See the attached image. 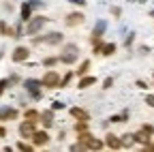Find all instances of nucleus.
<instances>
[{
	"label": "nucleus",
	"mask_w": 154,
	"mask_h": 152,
	"mask_svg": "<svg viewBox=\"0 0 154 152\" xmlns=\"http://www.w3.org/2000/svg\"><path fill=\"white\" fill-rule=\"evenodd\" d=\"M38 116H41V111H36V109H26L24 111V118L32 120V122H38Z\"/></svg>",
	"instance_id": "412c9836"
},
{
	"label": "nucleus",
	"mask_w": 154,
	"mask_h": 152,
	"mask_svg": "<svg viewBox=\"0 0 154 152\" xmlns=\"http://www.w3.org/2000/svg\"><path fill=\"white\" fill-rule=\"evenodd\" d=\"M135 86H137V88H141V90H143V88H148V84H146V82H141V79H137V82H135Z\"/></svg>",
	"instance_id": "4c0bfd02"
},
{
	"label": "nucleus",
	"mask_w": 154,
	"mask_h": 152,
	"mask_svg": "<svg viewBox=\"0 0 154 152\" xmlns=\"http://www.w3.org/2000/svg\"><path fill=\"white\" fill-rule=\"evenodd\" d=\"M58 62H60V58H56V56H47V58L43 60V67H56Z\"/></svg>",
	"instance_id": "bb28decb"
},
{
	"label": "nucleus",
	"mask_w": 154,
	"mask_h": 152,
	"mask_svg": "<svg viewBox=\"0 0 154 152\" xmlns=\"http://www.w3.org/2000/svg\"><path fill=\"white\" fill-rule=\"evenodd\" d=\"M133 41H135V32H128L126 41H124V45H126V47H131V45H133Z\"/></svg>",
	"instance_id": "c756f323"
},
{
	"label": "nucleus",
	"mask_w": 154,
	"mask_h": 152,
	"mask_svg": "<svg viewBox=\"0 0 154 152\" xmlns=\"http://www.w3.org/2000/svg\"><path fill=\"white\" fill-rule=\"evenodd\" d=\"M34 148H41V146H47L49 144V133L47 131H34V135L30 137Z\"/></svg>",
	"instance_id": "423d86ee"
},
{
	"label": "nucleus",
	"mask_w": 154,
	"mask_h": 152,
	"mask_svg": "<svg viewBox=\"0 0 154 152\" xmlns=\"http://www.w3.org/2000/svg\"><path fill=\"white\" fill-rule=\"evenodd\" d=\"M24 88L30 92V97H32L34 101L43 99V92H41V79H26V82H24Z\"/></svg>",
	"instance_id": "20e7f679"
},
{
	"label": "nucleus",
	"mask_w": 154,
	"mask_h": 152,
	"mask_svg": "<svg viewBox=\"0 0 154 152\" xmlns=\"http://www.w3.org/2000/svg\"><path fill=\"white\" fill-rule=\"evenodd\" d=\"M0 34H5V36H15V28H11L7 22L0 20Z\"/></svg>",
	"instance_id": "aec40b11"
},
{
	"label": "nucleus",
	"mask_w": 154,
	"mask_h": 152,
	"mask_svg": "<svg viewBox=\"0 0 154 152\" xmlns=\"http://www.w3.org/2000/svg\"><path fill=\"white\" fill-rule=\"evenodd\" d=\"M11 86V82L9 79H0V97H2V94L7 92V88Z\"/></svg>",
	"instance_id": "c85d7f7f"
},
{
	"label": "nucleus",
	"mask_w": 154,
	"mask_h": 152,
	"mask_svg": "<svg viewBox=\"0 0 154 152\" xmlns=\"http://www.w3.org/2000/svg\"><path fill=\"white\" fill-rule=\"evenodd\" d=\"M84 20H86V17H84V13H79V11H75V13H69L66 15V20H64V24L66 26H79V24H84Z\"/></svg>",
	"instance_id": "1a4fd4ad"
},
{
	"label": "nucleus",
	"mask_w": 154,
	"mask_h": 152,
	"mask_svg": "<svg viewBox=\"0 0 154 152\" xmlns=\"http://www.w3.org/2000/svg\"><path fill=\"white\" fill-rule=\"evenodd\" d=\"M73 75H75V73H71V71H69V73L64 75V77H60V88H64V86H69V84H71Z\"/></svg>",
	"instance_id": "cd10ccee"
},
{
	"label": "nucleus",
	"mask_w": 154,
	"mask_h": 152,
	"mask_svg": "<svg viewBox=\"0 0 154 152\" xmlns=\"http://www.w3.org/2000/svg\"><path fill=\"white\" fill-rule=\"evenodd\" d=\"M71 5H75V7H84L86 5V0H69Z\"/></svg>",
	"instance_id": "c9c22d12"
},
{
	"label": "nucleus",
	"mask_w": 154,
	"mask_h": 152,
	"mask_svg": "<svg viewBox=\"0 0 154 152\" xmlns=\"http://www.w3.org/2000/svg\"><path fill=\"white\" fill-rule=\"evenodd\" d=\"M17 150H22V152H34V144H26V141H17Z\"/></svg>",
	"instance_id": "a878e982"
},
{
	"label": "nucleus",
	"mask_w": 154,
	"mask_h": 152,
	"mask_svg": "<svg viewBox=\"0 0 154 152\" xmlns=\"http://www.w3.org/2000/svg\"><path fill=\"white\" fill-rule=\"evenodd\" d=\"M120 144H122V148H131L135 144V133H124L120 137Z\"/></svg>",
	"instance_id": "a211bd4d"
},
{
	"label": "nucleus",
	"mask_w": 154,
	"mask_h": 152,
	"mask_svg": "<svg viewBox=\"0 0 154 152\" xmlns=\"http://www.w3.org/2000/svg\"><path fill=\"white\" fill-rule=\"evenodd\" d=\"M28 2H30L32 11H34V9H41V7H43V2H38V0H28Z\"/></svg>",
	"instance_id": "7c9ffc66"
},
{
	"label": "nucleus",
	"mask_w": 154,
	"mask_h": 152,
	"mask_svg": "<svg viewBox=\"0 0 154 152\" xmlns=\"http://www.w3.org/2000/svg\"><path fill=\"white\" fill-rule=\"evenodd\" d=\"M5 135H7V129H5V126H0V137H5Z\"/></svg>",
	"instance_id": "ea45409f"
},
{
	"label": "nucleus",
	"mask_w": 154,
	"mask_h": 152,
	"mask_svg": "<svg viewBox=\"0 0 154 152\" xmlns=\"http://www.w3.org/2000/svg\"><path fill=\"white\" fill-rule=\"evenodd\" d=\"M128 120V111H122V113H116V116L109 118V122H126Z\"/></svg>",
	"instance_id": "5701e85b"
},
{
	"label": "nucleus",
	"mask_w": 154,
	"mask_h": 152,
	"mask_svg": "<svg viewBox=\"0 0 154 152\" xmlns=\"http://www.w3.org/2000/svg\"><path fill=\"white\" fill-rule=\"evenodd\" d=\"M99 54H103V56H113L116 54V43H103V47H101V51Z\"/></svg>",
	"instance_id": "6ab92c4d"
},
{
	"label": "nucleus",
	"mask_w": 154,
	"mask_h": 152,
	"mask_svg": "<svg viewBox=\"0 0 154 152\" xmlns=\"http://www.w3.org/2000/svg\"><path fill=\"white\" fill-rule=\"evenodd\" d=\"M88 71H90V60H84L82 64H79V69H77V75H88Z\"/></svg>",
	"instance_id": "393cba45"
},
{
	"label": "nucleus",
	"mask_w": 154,
	"mask_h": 152,
	"mask_svg": "<svg viewBox=\"0 0 154 152\" xmlns=\"http://www.w3.org/2000/svg\"><path fill=\"white\" fill-rule=\"evenodd\" d=\"M47 22H49V17H43V15H36V17H34V15H32L30 20H28V26H26L24 32H26V34H38V32H41V28H43Z\"/></svg>",
	"instance_id": "f257e3e1"
},
{
	"label": "nucleus",
	"mask_w": 154,
	"mask_h": 152,
	"mask_svg": "<svg viewBox=\"0 0 154 152\" xmlns=\"http://www.w3.org/2000/svg\"><path fill=\"white\" fill-rule=\"evenodd\" d=\"M73 131L77 133V135H79V133H84V131H88V122H86V120H77V124L73 126Z\"/></svg>",
	"instance_id": "b1692460"
},
{
	"label": "nucleus",
	"mask_w": 154,
	"mask_h": 152,
	"mask_svg": "<svg viewBox=\"0 0 154 152\" xmlns=\"http://www.w3.org/2000/svg\"><path fill=\"white\" fill-rule=\"evenodd\" d=\"M146 103H148L150 107H154V94H148V97H146Z\"/></svg>",
	"instance_id": "e433bc0d"
},
{
	"label": "nucleus",
	"mask_w": 154,
	"mask_h": 152,
	"mask_svg": "<svg viewBox=\"0 0 154 152\" xmlns=\"http://www.w3.org/2000/svg\"><path fill=\"white\" fill-rule=\"evenodd\" d=\"M77 56H79V47H77L75 43H69V45H64V49H62L60 62H64V64H73V62L77 60Z\"/></svg>",
	"instance_id": "f03ea898"
},
{
	"label": "nucleus",
	"mask_w": 154,
	"mask_h": 152,
	"mask_svg": "<svg viewBox=\"0 0 154 152\" xmlns=\"http://www.w3.org/2000/svg\"><path fill=\"white\" fill-rule=\"evenodd\" d=\"M41 86H45V88H60V75H58L56 69H49L41 77Z\"/></svg>",
	"instance_id": "7ed1b4c3"
},
{
	"label": "nucleus",
	"mask_w": 154,
	"mask_h": 152,
	"mask_svg": "<svg viewBox=\"0 0 154 152\" xmlns=\"http://www.w3.org/2000/svg\"><path fill=\"white\" fill-rule=\"evenodd\" d=\"M94 84H96V77H92V75H82V79H79V86H77V88L86 90V88H90V86H94Z\"/></svg>",
	"instance_id": "dca6fc26"
},
{
	"label": "nucleus",
	"mask_w": 154,
	"mask_h": 152,
	"mask_svg": "<svg viewBox=\"0 0 154 152\" xmlns=\"http://www.w3.org/2000/svg\"><path fill=\"white\" fill-rule=\"evenodd\" d=\"M105 30H107V24H105V20H99V22L94 24L92 36H103V34H105Z\"/></svg>",
	"instance_id": "f3484780"
},
{
	"label": "nucleus",
	"mask_w": 154,
	"mask_h": 152,
	"mask_svg": "<svg viewBox=\"0 0 154 152\" xmlns=\"http://www.w3.org/2000/svg\"><path fill=\"white\" fill-rule=\"evenodd\" d=\"M19 17H22V22H28L30 17H32V7H30L28 0L22 2V7H19Z\"/></svg>",
	"instance_id": "4468645a"
},
{
	"label": "nucleus",
	"mask_w": 154,
	"mask_h": 152,
	"mask_svg": "<svg viewBox=\"0 0 154 152\" xmlns=\"http://www.w3.org/2000/svg\"><path fill=\"white\" fill-rule=\"evenodd\" d=\"M54 109H45V111H41V116H38V122H41L45 129H51L54 126Z\"/></svg>",
	"instance_id": "9d476101"
},
{
	"label": "nucleus",
	"mask_w": 154,
	"mask_h": 152,
	"mask_svg": "<svg viewBox=\"0 0 154 152\" xmlns=\"http://www.w3.org/2000/svg\"><path fill=\"white\" fill-rule=\"evenodd\" d=\"M41 39H43V43H47V45H60V43L64 41V34H62V32H49V34L41 36Z\"/></svg>",
	"instance_id": "6e6552de"
},
{
	"label": "nucleus",
	"mask_w": 154,
	"mask_h": 152,
	"mask_svg": "<svg viewBox=\"0 0 154 152\" xmlns=\"http://www.w3.org/2000/svg\"><path fill=\"white\" fill-rule=\"evenodd\" d=\"M17 116H19L17 109H13V107H0V120H15Z\"/></svg>",
	"instance_id": "ddd939ff"
},
{
	"label": "nucleus",
	"mask_w": 154,
	"mask_h": 152,
	"mask_svg": "<svg viewBox=\"0 0 154 152\" xmlns=\"http://www.w3.org/2000/svg\"><path fill=\"white\" fill-rule=\"evenodd\" d=\"M9 82H11V84H19V77H17V75H11Z\"/></svg>",
	"instance_id": "58836bf2"
},
{
	"label": "nucleus",
	"mask_w": 154,
	"mask_h": 152,
	"mask_svg": "<svg viewBox=\"0 0 154 152\" xmlns=\"http://www.w3.org/2000/svg\"><path fill=\"white\" fill-rule=\"evenodd\" d=\"M34 131H36V122L26 120V118H24V122H19V135H22L24 139H30L34 135Z\"/></svg>",
	"instance_id": "39448f33"
},
{
	"label": "nucleus",
	"mask_w": 154,
	"mask_h": 152,
	"mask_svg": "<svg viewBox=\"0 0 154 152\" xmlns=\"http://www.w3.org/2000/svg\"><path fill=\"white\" fill-rule=\"evenodd\" d=\"M141 131H146V133H150V135H154V126H152V124H143Z\"/></svg>",
	"instance_id": "473e14b6"
},
{
	"label": "nucleus",
	"mask_w": 154,
	"mask_h": 152,
	"mask_svg": "<svg viewBox=\"0 0 154 152\" xmlns=\"http://www.w3.org/2000/svg\"><path fill=\"white\" fill-rule=\"evenodd\" d=\"M28 56H30V49L24 47V45H19V47L13 49V56H11V58H13V62H26Z\"/></svg>",
	"instance_id": "0eeeda50"
},
{
	"label": "nucleus",
	"mask_w": 154,
	"mask_h": 152,
	"mask_svg": "<svg viewBox=\"0 0 154 152\" xmlns=\"http://www.w3.org/2000/svg\"><path fill=\"white\" fill-rule=\"evenodd\" d=\"M51 109H54V111H58V109H64V103H60V101H54Z\"/></svg>",
	"instance_id": "2f4dec72"
},
{
	"label": "nucleus",
	"mask_w": 154,
	"mask_h": 152,
	"mask_svg": "<svg viewBox=\"0 0 154 152\" xmlns=\"http://www.w3.org/2000/svg\"><path fill=\"white\" fill-rule=\"evenodd\" d=\"M105 146L111 148V150H120V148H122L120 137H118V135H113V133H107V135H105Z\"/></svg>",
	"instance_id": "f8f14e48"
},
{
	"label": "nucleus",
	"mask_w": 154,
	"mask_h": 152,
	"mask_svg": "<svg viewBox=\"0 0 154 152\" xmlns=\"http://www.w3.org/2000/svg\"><path fill=\"white\" fill-rule=\"evenodd\" d=\"M150 139H152V135H150V133H146V131H141V129L135 133V144H143V146H148Z\"/></svg>",
	"instance_id": "2eb2a0df"
},
{
	"label": "nucleus",
	"mask_w": 154,
	"mask_h": 152,
	"mask_svg": "<svg viewBox=\"0 0 154 152\" xmlns=\"http://www.w3.org/2000/svg\"><path fill=\"white\" fill-rule=\"evenodd\" d=\"M69 113H71V118H75V120H86V122H90V113H88L86 109H82V107H71Z\"/></svg>",
	"instance_id": "9b49d317"
},
{
	"label": "nucleus",
	"mask_w": 154,
	"mask_h": 152,
	"mask_svg": "<svg viewBox=\"0 0 154 152\" xmlns=\"http://www.w3.org/2000/svg\"><path fill=\"white\" fill-rule=\"evenodd\" d=\"M113 86V77H107V79H103V88H111Z\"/></svg>",
	"instance_id": "72a5a7b5"
},
{
	"label": "nucleus",
	"mask_w": 154,
	"mask_h": 152,
	"mask_svg": "<svg viewBox=\"0 0 154 152\" xmlns=\"http://www.w3.org/2000/svg\"><path fill=\"white\" fill-rule=\"evenodd\" d=\"M71 152H88V146H86L84 141L77 139L75 144H71Z\"/></svg>",
	"instance_id": "4be33fe9"
},
{
	"label": "nucleus",
	"mask_w": 154,
	"mask_h": 152,
	"mask_svg": "<svg viewBox=\"0 0 154 152\" xmlns=\"http://www.w3.org/2000/svg\"><path fill=\"white\" fill-rule=\"evenodd\" d=\"M111 15L120 17V15H122V9H120V7H111Z\"/></svg>",
	"instance_id": "f704fd0d"
},
{
	"label": "nucleus",
	"mask_w": 154,
	"mask_h": 152,
	"mask_svg": "<svg viewBox=\"0 0 154 152\" xmlns=\"http://www.w3.org/2000/svg\"><path fill=\"white\" fill-rule=\"evenodd\" d=\"M146 150H154V141H152V144H148V146H146Z\"/></svg>",
	"instance_id": "a19ab883"
}]
</instances>
